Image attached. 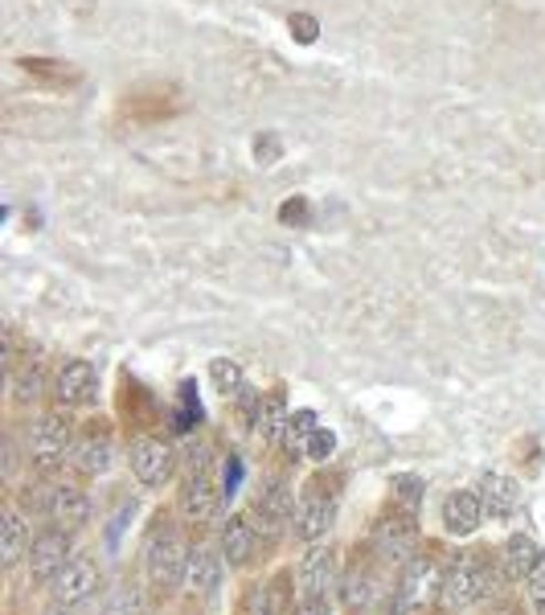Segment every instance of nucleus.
Here are the masks:
<instances>
[{
	"label": "nucleus",
	"instance_id": "obj_1",
	"mask_svg": "<svg viewBox=\"0 0 545 615\" xmlns=\"http://www.w3.org/2000/svg\"><path fill=\"white\" fill-rule=\"evenodd\" d=\"M181 107H185V99L172 83H140L119 99L115 119L131 124V128H148V124H164L172 115H181Z\"/></svg>",
	"mask_w": 545,
	"mask_h": 615
},
{
	"label": "nucleus",
	"instance_id": "obj_2",
	"mask_svg": "<svg viewBox=\"0 0 545 615\" xmlns=\"http://www.w3.org/2000/svg\"><path fill=\"white\" fill-rule=\"evenodd\" d=\"M492 587H496V566L484 554H468V559H459L444 574V591L439 595H444L447 607H472L484 595H492Z\"/></svg>",
	"mask_w": 545,
	"mask_h": 615
},
{
	"label": "nucleus",
	"instance_id": "obj_3",
	"mask_svg": "<svg viewBox=\"0 0 545 615\" xmlns=\"http://www.w3.org/2000/svg\"><path fill=\"white\" fill-rule=\"evenodd\" d=\"M74 452V427L66 415H42L29 427V459L38 468H54Z\"/></svg>",
	"mask_w": 545,
	"mask_h": 615
},
{
	"label": "nucleus",
	"instance_id": "obj_4",
	"mask_svg": "<svg viewBox=\"0 0 545 615\" xmlns=\"http://www.w3.org/2000/svg\"><path fill=\"white\" fill-rule=\"evenodd\" d=\"M143 559H148V574H152L157 587H177V583H185L189 550L177 530L152 533V538H148V550H143Z\"/></svg>",
	"mask_w": 545,
	"mask_h": 615
},
{
	"label": "nucleus",
	"instance_id": "obj_5",
	"mask_svg": "<svg viewBox=\"0 0 545 615\" xmlns=\"http://www.w3.org/2000/svg\"><path fill=\"white\" fill-rule=\"evenodd\" d=\"M222 505H226V492H222V485L214 480L210 464H197V473L189 476L185 492H181L185 517L189 521H214V517L222 513Z\"/></svg>",
	"mask_w": 545,
	"mask_h": 615
},
{
	"label": "nucleus",
	"instance_id": "obj_6",
	"mask_svg": "<svg viewBox=\"0 0 545 615\" xmlns=\"http://www.w3.org/2000/svg\"><path fill=\"white\" fill-rule=\"evenodd\" d=\"M66 562H71V538L62 530H45L42 538H33V545H29V574L38 583H54Z\"/></svg>",
	"mask_w": 545,
	"mask_h": 615
},
{
	"label": "nucleus",
	"instance_id": "obj_7",
	"mask_svg": "<svg viewBox=\"0 0 545 615\" xmlns=\"http://www.w3.org/2000/svg\"><path fill=\"white\" fill-rule=\"evenodd\" d=\"M50 587H54L57 607H78V603H86L90 595H95V587H99V571H95V562L90 559H71Z\"/></svg>",
	"mask_w": 545,
	"mask_h": 615
},
{
	"label": "nucleus",
	"instance_id": "obj_8",
	"mask_svg": "<svg viewBox=\"0 0 545 615\" xmlns=\"http://www.w3.org/2000/svg\"><path fill=\"white\" fill-rule=\"evenodd\" d=\"M131 473L140 485H164L172 476V447L157 435H140L131 444Z\"/></svg>",
	"mask_w": 545,
	"mask_h": 615
},
{
	"label": "nucleus",
	"instance_id": "obj_9",
	"mask_svg": "<svg viewBox=\"0 0 545 615\" xmlns=\"http://www.w3.org/2000/svg\"><path fill=\"white\" fill-rule=\"evenodd\" d=\"M415 542H418V533L410 517H382V521L373 526V550L389 562H410Z\"/></svg>",
	"mask_w": 545,
	"mask_h": 615
},
{
	"label": "nucleus",
	"instance_id": "obj_10",
	"mask_svg": "<svg viewBox=\"0 0 545 615\" xmlns=\"http://www.w3.org/2000/svg\"><path fill=\"white\" fill-rule=\"evenodd\" d=\"M300 600H329L336 591V554L332 550H312L296 571Z\"/></svg>",
	"mask_w": 545,
	"mask_h": 615
},
{
	"label": "nucleus",
	"instance_id": "obj_11",
	"mask_svg": "<svg viewBox=\"0 0 545 615\" xmlns=\"http://www.w3.org/2000/svg\"><path fill=\"white\" fill-rule=\"evenodd\" d=\"M54 394L62 406H90L95 394H99V373H95V365L90 361H66L62 373H57Z\"/></svg>",
	"mask_w": 545,
	"mask_h": 615
},
{
	"label": "nucleus",
	"instance_id": "obj_12",
	"mask_svg": "<svg viewBox=\"0 0 545 615\" xmlns=\"http://www.w3.org/2000/svg\"><path fill=\"white\" fill-rule=\"evenodd\" d=\"M435 591H444V579H439V566L430 559H410L406 562V571L398 579V607H418V603H427Z\"/></svg>",
	"mask_w": 545,
	"mask_h": 615
},
{
	"label": "nucleus",
	"instance_id": "obj_13",
	"mask_svg": "<svg viewBox=\"0 0 545 615\" xmlns=\"http://www.w3.org/2000/svg\"><path fill=\"white\" fill-rule=\"evenodd\" d=\"M332 517H336V505H332V497H320V492H308V497H300L296 513H291V521H296V538H303V542L324 538V533H329V526H332Z\"/></svg>",
	"mask_w": 545,
	"mask_h": 615
},
{
	"label": "nucleus",
	"instance_id": "obj_14",
	"mask_svg": "<svg viewBox=\"0 0 545 615\" xmlns=\"http://www.w3.org/2000/svg\"><path fill=\"white\" fill-rule=\"evenodd\" d=\"M475 492H480L488 517H513L516 509H521V485L504 473H484Z\"/></svg>",
	"mask_w": 545,
	"mask_h": 615
},
{
	"label": "nucleus",
	"instance_id": "obj_15",
	"mask_svg": "<svg viewBox=\"0 0 545 615\" xmlns=\"http://www.w3.org/2000/svg\"><path fill=\"white\" fill-rule=\"evenodd\" d=\"M480 517H484L480 492H451L444 501V526H447V533H456V538H468V533L480 530Z\"/></svg>",
	"mask_w": 545,
	"mask_h": 615
},
{
	"label": "nucleus",
	"instance_id": "obj_16",
	"mask_svg": "<svg viewBox=\"0 0 545 615\" xmlns=\"http://www.w3.org/2000/svg\"><path fill=\"white\" fill-rule=\"evenodd\" d=\"M71 464L83 476H103L111 468V439L103 431H86L83 439H74Z\"/></svg>",
	"mask_w": 545,
	"mask_h": 615
},
{
	"label": "nucleus",
	"instance_id": "obj_17",
	"mask_svg": "<svg viewBox=\"0 0 545 615\" xmlns=\"http://www.w3.org/2000/svg\"><path fill=\"white\" fill-rule=\"evenodd\" d=\"M17 66H21L25 78H33V83H42V86H54V91L78 86V78H83L71 62H57V57H17Z\"/></svg>",
	"mask_w": 545,
	"mask_h": 615
},
{
	"label": "nucleus",
	"instance_id": "obj_18",
	"mask_svg": "<svg viewBox=\"0 0 545 615\" xmlns=\"http://www.w3.org/2000/svg\"><path fill=\"white\" fill-rule=\"evenodd\" d=\"M45 509H50V517H54L57 526H66V530H71V526H83L86 517H90V497L74 485H57L54 492H50Z\"/></svg>",
	"mask_w": 545,
	"mask_h": 615
},
{
	"label": "nucleus",
	"instance_id": "obj_19",
	"mask_svg": "<svg viewBox=\"0 0 545 615\" xmlns=\"http://www.w3.org/2000/svg\"><path fill=\"white\" fill-rule=\"evenodd\" d=\"M284 427H287L284 399H279V394L255 399V406H250V431H255L258 439H263V444H275V439H284Z\"/></svg>",
	"mask_w": 545,
	"mask_h": 615
},
{
	"label": "nucleus",
	"instance_id": "obj_20",
	"mask_svg": "<svg viewBox=\"0 0 545 615\" xmlns=\"http://www.w3.org/2000/svg\"><path fill=\"white\" fill-rule=\"evenodd\" d=\"M185 587L197 591V595H214L222 587V559L214 550H189V566H185Z\"/></svg>",
	"mask_w": 545,
	"mask_h": 615
},
{
	"label": "nucleus",
	"instance_id": "obj_21",
	"mask_svg": "<svg viewBox=\"0 0 545 615\" xmlns=\"http://www.w3.org/2000/svg\"><path fill=\"white\" fill-rule=\"evenodd\" d=\"M537 559H542V550H537V542H533L530 533H513L509 545L501 550V574L504 579H530Z\"/></svg>",
	"mask_w": 545,
	"mask_h": 615
},
{
	"label": "nucleus",
	"instance_id": "obj_22",
	"mask_svg": "<svg viewBox=\"0 0 545 615\" xmlns=\"http://www.w3.org/2000/svg\"><path fill=\"white\" fill-rule=\"evenodd\" d=\"M255 550V526L246 517H229L222 530V559H229V566H243Z\"/></svg>",
	"mask_w": 545,
	"mask_h": 615
},
{
	"label": "nucleus",
	"instance_id": "obj_23",
	"mask_svg": "<svg viewBox=\"0 0 545 615\" xmlns=\"http://www.w3.org/2000/svg\"><path fill=\"white\" fill-rule=\"evenodd\" d=\"M21 554H25V517L9 505V509H4V526H0V562L13 566Z\"/></svg>",
	"mask_w": 545,
	"mask_h": 615
},
{
	"label": "nucleus",
	"instance_id": "obj_24",
	"mask_svg": "<svg viewBox=\"0 0 545 615\" xmlns=\"http://www.w3.org/2000/svg\"><path fill=\"white\" fill-rule=\"evenodd\" d=\"M258 513H263V521H271V526H284V521H291V513H296V501H291V492H287L284 480H271V485H267V492L258 497Z\"/></svg>",
	"mask_w": 545,
	"mask_h": 615
},
{
	"label": "nucleus",
	"instance_id": "obj_25",
	"mask_svg": "<svg viewBox=\"0 0 545 615\" xmlns=\"http://www.w3.org/2000/svg\"><path fill=\"white\" fill-rule=\"evenodd\" d=\"M284 607L287 600L284 591H279V583H258L246 595V615H284Z\"/></svg>",
	"mask_w": 545,
	"mask_h": 615
},
{
	"label": "nucleus",
	"instance_id": "obj_26",
	"mask_svg": "<svg viewBox=\"0 0 545 615\" xmlns=\"http://www.w3.org/2000/svg\"><path fill=\"white\" fill-rule=\"evenodd\" d=\"M210 378H214L217 394H226V399H234V394H243V365L229 358H217L214 365H210Z\"/></svg>",
	"mask_w": 545,
	"mask_h": 615
},
{
	"label": "nucleus",
	"instance_id": "obj_27",
	"mask_svg": "<svg viewBox=\"0 0 545 615\" xmlns=\"http://www.w3.org/2000/svg\"><path fill=\"white\" fill-rule=\"evenodd\" d=\"M316 431V415L312 411H300L296 418H287L284 427V447L291 456H303V444H308V435Z\"/></svg>",
	"mask_w": 545,
	"mask_h": 615
},
{
	"label": "nucleus",
	"instance_id": "obj_28",
	"mask_svg": "<svg viewBox=\"0 0 545 615\" xmlns=\"http://www.w3.org/2000/svg\"><path fill=\"white\" fill-rule=\"evenodd\" d=\"M13 394H17V402H33V399H42V370H38V365H25V370H13Z\"/></svg>",
	"mask_w": 545,
	"mask_h": 615
},
{
	"label": "nucleus",
	"instance_id": "obj_29",
	"mask_svg": "<svg viewBox=\"0 0 545 615\" xmlns=\"http://www.w3.org/2000/svg\"><path fill=\"white\" fill-rule=\"evenodd\" d=\"M418 492H423V485H418L415 476H398V480H394V501H398L406 513H415L418 509Z\"/></svg>",
	"mask_w": 545,
	"mask_h": 615
},
{
	"label": "nucleus",
	"instance_id": "obj_30",
	"mask_svg": "<svg viewBox=\"0 0 545 615\" xmlns=\"http://www.w3.org/2000/svg\"><path fill=\"white\" fill-rule=\"evenodd\" d=\"M332 447H336V439H332V431L316 427L312 435H308V444H303V456L308 459H329Z\"/></svg>",
	"mask_w": 545,
	"mask_h": 615
},
{
	"label": "nucleus",
	"instance_id": "obj_31",
	"mask_svg": "<svg viewBox=\"0 0 545 615\" xmlns=\"http://www.w3.org/2000/svg\"><path fill=\"white\" fill-rule=\"evenodd\" d=\"M370 587H373V579L370 574H349V579H344V600L349 603H365L370 600Z\"/></svg>",
	"mask_w": 545,
	"mask_h": 615
},
{
	"label": "nucleus",
	"instance_id": "obj_32",
	"mask_svg": "<svg viewBox=\"0 0 545 615\" xmlns=\"http://www.w3.org/2000/svg\"><path fill=\"white\" fill-rule=\"evenodd\" d=\"M530 595L537 603H545V554L533 562V571H530Z\"/></svg>",
	"mask_w": 545,
	"mask_h": 615
},
{
	"label": "nucleus",
	"instance_id": "obj_33",
	"mask_svg": "<svg viewBox=\"0 0 545 615\" xmlns=\"http://www.w3.org/2000/svg\"><path fill=\"white\" fill-rule=\"evenodd\" d=\"M296 615H332V607H329V600H300Z\"/></svg>",
	"mask_w": 545,
	"mask_h": 615
}]
</instances>
